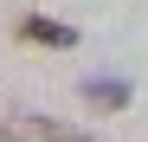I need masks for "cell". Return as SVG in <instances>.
<instances>
[{
    "label": "cell",
    "instance_id": "1",
    "mask_svg": "<svg viewBox=\"0 0 148 142\" xmlns=\"http://www.w3.org/2000/svg\"><path fill=\"white\" fill-rule=\"evenodd\" d=\"M0 142H97L90 129H77V123H58V116H7L0 123Z\"/></svg>",
    "mask_w": 148,
    "mask_h": 142
},
{
    "label": "cell",
    "instance_id": "3",
    "mask_svg": "<svg viewBox=\"0 0 148 142\" xmlns=\"http://www.w3.org/2000/svg\"><path fill=\"white\" fill-rule=\"evenodd\" d=\"M19 39H39V45H77V32H71V26H58V19H26V26H19Z\"/></svg>",
    "mask_w": 148,
    "mask_h": 142
},
{
    "label": "cell",
    "instance_id": "2",
    "mask_svg": "<svg viewBox=\"0 0 148 142\" xmlns=\"http://www.w3.org/2000/svg\"><path fill=\"white\" fill-rule=\"evenodd\" d=\"M84 103H97V110H122V103H129V84H122V78H84Z\"/></svg>",
    "mask_w": 148,
    "mask_h": 142
}]
</instances>
